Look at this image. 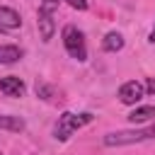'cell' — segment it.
<instances>
[{"instance_id":"obj_7","label":"cell","mask_w":155,"mask_h":155,"mask_svg":"<svg viewBox=\"0 0 155 155\" xmlns=\"http://www.w3.org/2000/svg\"><path fill=\"white\" fill-rule=\"evenodd\" d=\"M22 24V17L12 7H0V27L2 29H17Z\"/></svg>"},{"instance_id":"obj_9","label":"cell","mask_w":155,"mask_h":155,"mask_svg":"<svg viewBox=\"0 0 155 155\" xmlns=\"http://www.w3.org/2000/svg\"><path fill=\"white\" fill-rule=\"evenodd\" d=\"M24 119L22 116H12V114H5V116H0V128H5V131H15V133H19V131H24Z\"/></svg>"},{"instance_id":"obj_13","label":"cell","mask_w":155,"mask_h":155,"mask_svg":"<svg viewBox=\"0 0 155 155\" xmlns=\"http://www.w3.org/2000/svg\"><path fill=\"white\" fill-rule=\"evenodd\" d=\"M65 2L75 10H87V0H65Z\"/></svg>"},{"instance_id":"obj_14","label":"cell","mask_w":155,"mask_h":155,"mask_svg":"<svg viewBox=\"0 0 155 155\" xmlns=\"http://www.w3.org/2000/svg\"><path fill=\"white\" fill-rule=\"evenodd\" d=\"M36 94H41L44 99H48V87H46V85H41V82H36Z\"/></svg>"},{"instance_id":"obj_3","label":"cell","mask_w":155,"mask_h":155,"mask_svg":"<svg viewBox=\"0 0 155 155\" xmlns=\"http://www.w3.org/2000/svg\"><path fill=\"white\" fill-rule=\"evenodd\" d=\"M150 138L148 131H114L104 136V145L107 148H116V145H131V143H140Z\"/></svg>"},{"instance_id":"obj_10","label":"cell","mask_w":155,"mask_h":155,"mask_svg":"<svg viewBox=\"0 0 155 155\" xmlns=\"http://www.w3.org/2000/svg\"><path fill=\"white\" fill-rule=\"evenodd\" d=\"M22 58V48L19 46H0V63L2 65H12Z\"/></svg>"},{"instance_id":"obj_16","label":"cell","mask_w":155,"mask_h":155,"mask_svg":"<svg viewBox=\"0 0 155 155\" xmlns=\"http://www.w3.org/2000/svg\"><path fill=\"white\" fill-rule=\"evenodd\" d=\"M148 41H150V44H155V27H153V31H150V36H148Z\"/></svg>"},{"instance_id":"obj_1","label":"cell","mask_w":155,"mask_h":155,"mask_svg":"<svg viewBox=\"0 0 155 155\" xmlns=\"http://www.w3.org/2000/svg\"><path fill=\"white\" fill-rule=\"evenodd\" d=\"M92 121V114L90 111H82V114H73V111H63L56 121V128H53V136L56 140H68L78 128H82L85 124Z\"/></svg>"},{"instance_id":"obj_17","label":"cell","mask_w":155,"mask_h":155,"mask_svg":"<svg viewBox=\"0 0 155 155\" xmlns=\"http://www.w3.org/2000/svg\"><path fill=\"white\" fill-rule=\"evenodd\" d=\"M148 136H150V138H155V124H153V126L148 128Z\"/></svg>"},{"instance_id":"obj_6","label":"cell","mask_w":155,"mask_h":155,"mask_svg":"<svg viewBox=\"0 0 155 155\" xmlns=\"http://www.w3.org/2000/svg\"><path fill=\"white\" fill-rule=\"evenodd\" d=\"M36 24H39V34H41V39H44V41H51V39H53V34H56L53 15H48V12H41V10H39V19H36Z\"/></svg>"},{"instance_id":"obj_2","label":"cell","mask_w":155,"mask_h":155,"mask_svg":"<svg viewBox=\"0 0 155 155\" xmlns=\"http://www.w3.org/2000/svg\"><path fill=\"white\" fill-rule=\"evenodd\" d=\"M63 46H65V51H68L70 58H75V61H80V63L87 61L85 36H82V31H80L78 27H73V24L63 27Z\"/></svg>"},{"instance_id":"obj_12","label":"cell","mask_w":155,"mask_h":155,"mask_svg":"<svg viewBox=\"0 0 155 155\" xmlns=\"http://www.w3.org/2000/svg\"><path fill=\"white\" fill-rule=\"evenodd\" d=\"M56 7H58V0H44L39 10H41V12H48V15H53V12H56Z\"/></svg>"},{"instance_id":"obj_15","label":"cell","mask_w":155,"mask_h":155,"mask_svg":"<svg viewBox=\"0 0 155 155\" xmlns=\"http://www.w3.org/2000/svg\"><path fill=\"white\" fill-rule=\"evenodd\" d=\"M145 92L155 94V78H150V80H148V85H145Z\"/></svg>"},{"instance_id":"obj_5","label":"cell","mask_w":155,"mask_h":155,"mask_svg":"<svg viewBox=\"0 0 155 155\" xmlns=\"http://www.w3.org/2000/svg\"><path fill=\"white\" fill-rule=\"evenodd\" d=\"M0 92H2L5 97H22V94H24V82H22L17 75L0 78Z\"/></svg>"},{"instance_id":"obj_4","label":"cell","mask_w":155,"mask_h":155,"mask_svg":"<svg viewBox=\"0 0 155 155\" xmlns=\"http://www.w3.org/2000/svg\"><path fill=\"white\" fill-rule=\"evenodd\" d=\"M145 97V87L138 82V80H128L119 87V99L121 104H128V107H136L140 99Z\"/></svg>"},{"instance_id":"obj_11","label":"cell","mask_w":155,"mask_h":155,"mask_svg":"<svg viewBox=\"0 0 155 155\" xmlns=\"http://www.w3.org/2000/svg\"><path fill=\"white\" fill-rule=\"evenodd\" d=\"M148 119H155V107H136L131 114H128V121L131 124H143Z\"/></svg>"},{"instance_id":"obj_18","label":"cell","mask_w":155,"mask_h":155,"mask_svg":"<svg viewBox=\"0 0 155 155\" xmlns=\"http://www.w3.org/2000/svg\"><path fill=\"white\" fill-rule=\"evenodd\" d=\"M2 31H5V29H2V27H0V34H2Z\"/></svg>"},{"instance_id":"obj_8","label":"cell","mask_w":155,"mask_h":155,"mask_svg":"<svg viewBox=\"0 0 155 155\" xmlns=\"http://www.w3.org/2000/svg\"><path fill=\"white\" fill-rule=\"evenodd\" d=\"M102 48H104L107 53L121 51V48H124V36H121L119 31H109V34L104 36V41H102Z\"/></svg>"}]
</instances>
